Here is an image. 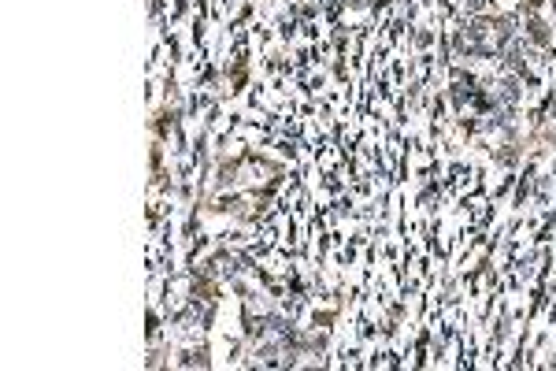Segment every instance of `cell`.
I'll return each instance as SVG.
<instances>
[{"mask_svg": "<svg viewBox=\"0 0 556 371\" xmlns=\"http://www.w3.org/2000/svg\"><path fill=\"white\" fill-rule=\"evenodd\" d=\"M527 30H530V41L549 45V26H546V22H541L538 15H530V19H527Z\"/></svg>", "mask_w": 556, "mask_h": 371, "instance_id": "6da1fadb", "label": "cell"}]
</instances>
